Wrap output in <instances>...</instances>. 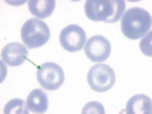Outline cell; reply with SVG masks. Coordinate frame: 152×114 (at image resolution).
Returning <instances> with one entry per match:
<instances>
[{"mask_svg":"<svg viewBox=\"0 0 152 114\" xmlns=\"http://www.w3.org/2000/svg\"><path fill=\"white\" fill-rule=\"evenodd\" d=\"M151 13L141 7H131L121 17V32L129 40H138L151 30Z\"/></svg>","mask_w":152,"mask_h":114,"instance_id":"obj_1","label":"cell"},{"mask_svg":"<svg viewBox=\"0 0 152 114\" xmlns=\"http://www.w3.org/2000/svg\"><path fill=\"white\" fill-rule=\"evenodd\" d=\"M86 16L93 21H105L115 23L121 20L125 12V1L124 0H87Z\"/></svg>","mask_w":152,"mask_h":114,"instance_id":"obj_2","label":"cell"},{"mask_svg":"<svg viewBox=\"0 0 152 114\" xmlns=\"http://www.w3.org/2000/svg\"><path fill=\"white\" fill-rule=\"evenodd\" d=\"M50 27L40 19H30L21 27V41L27 49H39L50 40Z\"/></svg>","mask_w":152,"mask_h":114,"instance_id":"obj_3","label":"cell"},{"mask_svg":"<svg viewBox=\"0 0 152 114\" xmlns=\"http://www.w3.org/2000/svg\"><path fill=\"white\" fill-rule=\"evenodd\" d=\"M88 86L97 93H104L114 87L115 84V73L110 66L98 63L88 70L87 74Z\"/></svg>","mask_w":152,"mask_h":114,"instance_id":"obj_4","label":"cell"},{"mask_svg":"<svg viewBox=\"0 0 152 114\" xmlns=\"http://www.w3.org/2000/svg\"><path fill=\"white\" fill-rule=\"evenodd\" d=\"M37 81L47 91L58 90L64 83V70L53 61L43 63L37 70Z\"/></svg>","mask_w":152,"mask_h":114,"instance_id":"obj_5","label":"cell"},{"mask_svg":"<svg viewBox=\"0 0 152 114\" xmlns=\"http://www.w3.org/2000/svg\"><path fill=\"white\" fill-rule=\"evenodd\" d=\"M86 41L87 34L84 29L78 24H70L60 32V44L66 51L70 53L80 51L81 49H84Z\"/></svg>","mask_w":152,"mask_h":114,"instance_id":"obj_6","label":"cell"},{"mask_svg":"<svg viewBox=\"0 0 152 114\" xmlns=\"http://www.w3.org/2000/svg\"><path fill=\"white\" fill-rule=\"evenodd\" d=\"M84 51H86V56L91 61L102 63L111 54V43H110V40L107 37L101 36V34H97V36L90 37L86 41Z\"/></svg>","mask_w":152,"mask_h":114,"instance_id":"obj_7","label":"cell"},{"mask_svg":"<svg viewBox=\"0 0 152 114\" xmlns=\"http://www.w3.org/2000/svg\"><path fill=\"white\" fill-rule=\"evenodd\" d=\"M28 49L20 43H9L1 50V61L9 67H17L27 60Z\"/></svg>","mask_w":152,"mask_h":114,"instance_id":"obj_8","label":"cell"},{"mask_svg":"<svg viewBox=\"0 0 152 114\" xmlns=\"http://www.w3.org/2000/svg\"><path fill=\"white\" fill-rule=\"evenodd\" d=\"M26 106L28 113L34 114H43L48 108V96L44 91V88H36L27 96Z\"/></svg>","mask_w":152,"mask_h":114,"instance_id":"obj_9","label":"cell"},{"mask_svg":"<svg viewBox=\"0 0 152 114\" xmlns=\"http://www.w3.org/2000/svg\"><path fill=\"white\" fill-rule=\"evenodd\" d=\"M27 6L31 14L36 16V19L43 20L53 14L56 9V1L54 0H28Z\"/></svg>","mask_w":152,"mask_h":114,"instance_id":"obj_10","label":"cell"},{"mask_svg":"<svg viewBox=\"0 0 152 114\" xmlns=\"http://www.w3.org/2000/svg\"><path fill=\"white\" fill-rule=\"evenodd\" d=\"M126 114H149L151 113V99L145 94H137L131 97L125 107Z\"/></svg>","mask_w":152,"mask_h":114,"instance_id":"obj_11","label":"cell"},{"mask_svg":"<svg viewBox=\"0 0 152 114\" xmlns=\"http://www.w3.org/2000/svg\"><path fill=\"white\" fill-rule=\"evenodd\" d=\"M4 114H26L28 113L26 106V101H23L21 99H12L10 101H7V104L3 108Z\"/></svg>","mask_w":152,"mask_h":114,"instance_id":"obj_12","label":"cell"},{"mask_svg":"<svg viewBox=\"0 0 152 114\" xmlns=\"http://www.w3.org/2000/svg\"><path fill=\"white\" fill-rule=\"evenodd\" d=\"M81 113L83 114H104L105 113V108L98 101H90V103H87L86 106L83 107Z\"/></svg>","mask_w":152,"mask_h":114,"instance_id":"obj_13","label":"cell"}]
</instances>
